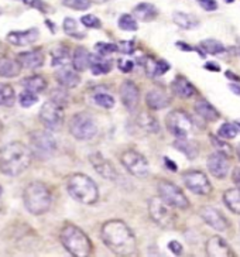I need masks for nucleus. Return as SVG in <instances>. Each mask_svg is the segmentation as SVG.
Segmentation results:
<instances>
[{"instance_id": "nucleus-42", "label": "nucleus", "mask_w": 240, "mask_h": 257, "mask_svg": "<svg viewBox=\"0 0 240 257\" xmlns=\"http://www.w3.org/2000/svg\"><path fill=\"white\" fill-rule=\"evenodd\" d=\"M209 140L210 143L213 144V147H215L218 152L223 153L226 155H230V154H232V150H233V149H232L227 143L223 141V138H221L219 136H215V135H210Z\"/></svg>"}, {"instance_id": "nucleus-47", "label": "nucleus", "mask_w": 240, "mask_h": 257, "mask_svg": "<svg viewBox=\"0 0 240 257\" xmlns=\"http://www.w3.org/2000/svg\"><path fill=\"white\" fill-rule=\"evenodd\" d=\"M51 101L55 102L57 105L64 107V106L67 105V102H68V93L64 91V89H54L52 93H51Z\"/></svg>"}, {"instance_id": "nucleus-64", "label": "nucleus", "mask_w": 240, "mask_h": 257, "mask_svg": "<svg viewBox=\"0 0 240 257\" xmlns=\"http://www.w3.org/2000/svg\"><path fill=\"white\" fill-rule=\"evenodd\" d=\"M1 13H3V10H1V9H0V15H1Z\"/></svg>"}, {"instance_id": "nucleus-45", "label": "nucleus", "mask_w": 240, "mask_h": 257, "mask_svg": "<svg viewBox=\"0 0 240 257\" xmlns=\"http://www.w3.org/2000/svg\"><path fill=\"white\" fill-rule=\"evenodd\" d=\"M81 23H82V26H85L88 29H101V26H102L101 20L93 15L82 16L81 17Z\"/></svg>"}, {"instance_id": "nucleus-26", "label": "nucleus", "mask_w": 240, "mask_h": 257, "mask_svg": "<svg viewBox=\"0 0 240 257\" xmlns=\"http://www.w3.org/2000/svg\"><path fill=\"white\" fill-rule=\"evenodd\" d=\"M21 72V65L18 60H13L9 57L0 58V76L3 78H16Z\"/></svg>"}, {"instance_id": "nucleus-30", "label": "nucleus", "mask_w": 240, "mask_h": 257, "mask_svg": "<svg viewBox=\"0 0 240 257\" xmlns=\"http://www.w3.org/2000/svg\"><path fill=\"white\" fill-rule=\"evenodd\" d=\"M172 20L182 30H194L199 26V20L196 18L195 16L184 13V12H175L172 15Z\"/></svg>"}, {"instance_id": "nucleus-62", "label": "nucleus", "mask_w": 240, "mask_h": 257, "mask_svg": "<svg viewBox=\"0 0 240 257\" xmlns=\"http://www.w3.org/2000/svg\"><path fill=\"white\" fill-rule=\"evenodd\" d=\"M1 130H3V124H1V121H0V133H1Z\"/></svg>"}, {"instance_id": "nucleus-32", "label": "nucleus", "mask_w": 240, "mask_h": 257, "mask_svg": "<svg viewBox=\"0 0 240 257\" xmlns=\"http://www.w3.org/2000/svg\"><path fill=\"white\" fill-rule=\"evenodd\" d=\"M136 126L146 132V133H158L160 132V124L153 116L147 113H141L137 119H136Z\"/></svg>"}, {"instance_id": "nucleus-2", "label": "nucleus", "mask_w": 240, "mask_h": 257, "mask_svg": "<svg viewBox=\"0 0 240 257\" xmlns=\"http://www.w3.org/2000/svg\"><path fill=\"white\" fill-rule=\"evenodd\" d=\"M33 161L31 150L20 141H13L0 149V171L4 175L17 177L24 172Z\"/></svg>"}, {"instance_id": "nucleus-51", "label": "nucleus", "mask_w": 240, "mask_h": 257, "mask_svg": "<svg viewBox=\"0 0 240 257\" xmlns=\"http://www.w3.org/2000/svg\"><path fill=\"white\" fill-rule=\"evenodd\" d=\"M23 1H24V4L30 6L33 9L38 10V12H45L47 10V6H45L43 0H23Z\"/></svg>"}, {"instance_id": "nucleus-61", "label": "nucleus", "mask_w": 240, "mask_h": 257, "mask_svg": "<svg viewBox=\"0 0 240 257\" xmlns=\"http://www.w3.org/2000/svg\"><path fill=\"white\" fill-rule=\"evenodd\" d=\"M236 153H238V157H239V160H240V146L238 147V150H236Z\"/></svg>"}, {"instance_id": "nucleus-29", "label": "nucleus", "mask_w": 240, "mask_h": 257, "mask_svg": "<svg viewBox=\"0 0 240 257\" xmlns=\"http://www.w3.org/2000/svg\"><path fill=\"white\" fill-rule=\"evenodd\" d=\"M89 62L90 54L88 52V50L84 47H78L72 55V68L78 72H82L89 68Z\"/></svg>"}, {"instance_id": "nucleus-1", "label": "nucleus", "mask_w": 240, "mask_h": 257, "mask_svg": "<svg viewBox=\"0 0 240 257\" xmlns=\"http://www.w3.org/2000/svg\"><path fill=\"white\" fill-rule=\"evenodd\" d=\"M101 236L107 249L118 256H132L137 250V242L132 229L121 221H107L102 226Z\"/></svg>"}, {"instance_id": "nucleus-50", "label": "nucleus", "mask_w": 240, "mask_h": 257, "mask_svg": "<svg viewBox=\"0 0 240 257\" xmlns=\"http://www.w3.org/2000/svg\"><path fill=\"white\" fill-rule=\"evenodd\" d=\"M118 68H119L121 72H132L133 68H135V62L130 60H119L118 61Z\"/></svg>"}, {"instance_id": "nucleus-15", "label": "nucleus", "mask_w": 240, "mask_h": 257, "mask_svg": "<svg viewBox=\"0 0 240 257\" xmlns=\"http://www.w3.org/2000/svg\"><path fill=\"white\" fill-rule=\"evenodd\" d=\"M199 215L206 225H209L212 229H215L218 232H226L229 227V222L225 218V215L213 206H209V205L202 206L199 211Z\"/></svg>"}, {"instance_id": "nucleus-4", "label": "nucleus", "mask_w": 240, "mask_h": 257, "mask_svg": "<svg viewBox=\"0 0 240 257\" xmlns=\"http://www.w3.org/2000/svg\"><path fill=\"white\" fill-rule=\"evenodd\" d=\"M60 240L65 250L75 257H86L92 255V242L88 235L78 226L67 225L62 227Z\"/></svg>"}, {"instance_id": "nucleus-57", "label": "nucleus", "mask_w": 240, "mask_h": 257, "mask_svg": "<svg viewBox=\"0 0 240 257\" xmlns=\"http://www.w3.org/2000/svg\"><path fill=\"white\" fill-rule=\"evenodd\" d=\"M225 75H226V78H227V79H230L232 82H233V81H235V82H240V76L236 75V74H233V72H232V71H229V69L226 71Z\"/></svg>"}, {"instance_id": "nucleus-3", "label": "nucleus", "mask_w": 240, "mask_h": 257, "mask_svg": "<svg viewBox=\"0 0 240 257\" xmlns=\"http://www.w3.org/2000/svg\"><path fill=\"white\" fill-rule=\"evenodd\" d=\"M67 189L69 195L84 205H93L99 199V191L95 181L81 172L72 174L67 181Z\"/></svg>"}, {"instance_id": "nucleus-33", "label": "nucleus", "mask_w": 240, "mask_h": 257, "mask_svg": "<svg viewBox=\"0 0 240 257\" xmlns=\"http://www.w3.org/2000/svg\"><path fill=\"white\" fill-rule=\"evenodd\" d=\"M21 85H23L24 89H27V91L38 93V92H43L45 88H47V79L41 75H31L24 78V79L21 81Z\"/></svg>"}, {"instance_id": "nucleus-25", "label": "nucleus", "mask_w": 240, "mask_h": 257, "mask_svg": "<svg viewBox=\"0 0 240 257\" xmlns=\"http://www.w3.org/2000/svg\"><path fill=\"white\" fill-rule=\"evenodd\" d=\"M158 16V10L154 4L151 3H138L133 9V17L140 21H151Z\"/></svg>"}, {"instance_id": "nucleus-44", "label": "nucleus", "mask_w": 240, "mask_h": 257, "mask_svg": "<svg viewBox=\"0 0 240 257\" xmlns=\"http://www.w3.org/2000/svg\"><path fill=\"white\" fill-rule=\"evenodd\" d=\"M18 102L23 107H31L33 105H35L38 102V96L34 93V92L26 91L20 93V98H18Z\"/></svg>"}, {"instance_id": "nucleus-41", "label": "nucleus", "mask_w": 240, "mask_h": 257, "mask_svg": "<svg viewBox=\"0 0 240 257\" xmlns=\"http://www.w3.org/2000/svg\"><path fill=\"white\" fill-rule=\"evenodd\" d=\"M120 30L123 31H136L138 29L137 26V20L132 15H121L119 21H118Z\"/></svg>"}, {"instance_id": "nucleus-7", "label": "nucleus", "mask_w": 240, "mask_h": 257, "mask_svg": "<svg viewBox=\"0 0 240 257\" xmlns=\"http://www.w3.org/2000/svg\"><path fill=\"white\" fill-rule=\"evenodd\" d=\"M68 130L76 140H90L96 136L98 126L88 113H76L69 120Z\"/></svg>"}, {"instance_id": "nucleus-49", "label": "nucleus", "mask_w": 240, "mask_h": 257, "mask_svg": "<svg viewBox=\"0 0 240 257\" xmlns=\"http://www.w3.org/2000/svg\"><path fill=\"white\" fill-rule=\"evenodd\" d=\"M198 3H199V6L204 9V10H206V12H215V10H218V1L216 0H198Z\"/></svg>"}, {"instance_id": "nucleus-19", "label": "nucleus", "mask_w": 240, "mask_h": 257, "mask_svg": "<svg viewBox=\"0 0 240 257\" xmlns=\"http://www.w3.org/2000/svg\"><path fill=\"white\" fill-rule=\"evenodd\" d=\"M206 255L212 257H230L235 253L223 238L213 236L206 242Z\"/></svg>"}, {"instance_id": "nucleus-28", "label": "nucleus", "mask_w": 240, "mask_h": 257, "mask_svg": "<svg viewBox=\"0 0 240 257\" xmlns=\"http://www.w3.org/2000/svg\"><path fill=\"white\" fill-rule=\"evenodd\" d=\"M144 67H146V72L147 75L151 78H157V76L164 75L165 72L170 71V64L165 60H158L154 61L151 58H146L144 61Z\"/></svg>"}, {"instance_id": "nucleus-46", "label": "nucleus", "mask_w": 240, "mask_h": 257, "mask_svg": "<svg viewBox=\"0 0 240 257\" xmlns=\"http://www.w3.org/2000/svg\"><path fill=\"white\" fill-rule=\"evenodd\" d=\"M96 51H98V54L99 55H110V54H113V52H116L118 51V46L116 44H110V43H98L96 46Z\"/></svg>"}, {"instance_id": "nucleus-54", "label": "nucleus", "mask_w": 240, "mask_h": 257, "mask_svg": "<svg viewBox=\"0 0 240 257\" xmlns=\"http://www.w3.org/2000/svg\"><path fill=\"white\" fill-rule=\"evenodd\" d=\"M204 68L205 69H208V71H212V72H219L221 71V67L218 65V64H215V62H206L205 65H204Z\"/></svg>"}, {"instance_id": "nucleus-27", "label": "nucleus", "mask_w": 240, "mask_h": 257, "mask_svg": "<svg viewBox=\"0 0 240 257\" xmlns=\"http://www.w3.org/2000/svg\"><path fill=\"white\" fill-rule=\"evenodd\" d=\"M90 72L93 75H106L110 72L112 69V62L109 60H105L103 55H90V62H89Z\"/></svg>"}, {"instance_id": "nucleus-40", "label": "nucleus", "mask_w": 240, "mask_h": 257, "mask_svg": "<svg viewBox=\"0 0 240 257\" xmlns=\"http://www.w3.org/2000/svg\"><path fill=\"white\" fill-rule=\"evenodd\" d=\"M238 133H239V127L235 123H223L218 130V136L223 140H232L238 136Z\"/></svg>"}, {"instance_id": "nucleus-52", "label": "nucleus", "mask_w": 240, "mask_h": 257, "mask_svg": "<svg viewBox=\"0 0 240 257\" xmlns=\"http://www.w3.org/2000/svg\"><path fill=\"white\" fill-rule=\"evenodd\" d=\"M168 249L172 252V255H175V256H181L182 255V252H184V247H182V244L180 242H177V240H171V242L168 243Z\"/></svg>"}, {"instance_id": "nucleus-43", "label": "nucleus", "mask_w": 240, "mask_h": 257, "mask_svg": "<svg viewBox=\"0 0 240 257\" xmlns=\"http://www.w3.org/2000/svg\"><path fill=\"white\" fill-rule=\"evenodd\" d=\"M65 7H69L72 10H88L90 7V0H61Z\"/></svg>"}, {"instance_id": "nucleus-24", "label": "nucleus", "mask_w": 240, "mask_h": 257, "mask_svg": "<svg viewBox=\"0 0 240 257\" xmlns=\"http://www.w3.org/2000/svg\"><path fill=\"white\" fill-rule=\"evenodd\" d=\"M195 112L201 119H204V120L206 121H216L221 118L219 110L212 105L210 102H208L206 99H199V101H196Z\"/></svg>"}, {"instance_id": "nucleus-59", "label": "nucleus", "mask_w": 240, "mask_h": 257, "mask_svg": "<svg viewBox=\"0 0 240 257\" xmlns=\"http://www.w3.org/2000/svg\"><path fill=\"white\" fill-rule=\"evenodd\" d=\"M1 195H3V191H1V188H0V211H1Z\"/></svg>"}, {"instance_id": "nucleus-37", "label": "nucleus", "mask_w": 240, "mask_h": 257, "mask_svg": "<svg viewBox=\"0 0 240 257\" xmlns=\"http://www.w3.org/2000/svg\"><path fill=\"white\" fill-rule=\"evenodd\" d=\"M92 101L95 105H98L99 107H103V109H112L115 107V98L106 92H95L92 95Z\"/></svg>"}, {"instance_id": "nucleus-21", "label": "nucleus", "mask_w": 240, "mask_h": 257, "mask_svg": "<svg viewBox=\"0 0 240 257\" xmlns=\"http://www.w3.org/2000/svg\"><path fill=\"white\" fill-rule=\"evenodd\" d=\"M146 103L153 110H161L171 103V98L170 95L161 89V88H154L150 89L146 95Z\"/></svg>"}, {"instance_id": "nucleus-63", "label": "nucleus", "mask_w": 240, "mask_h": 257, "mask_svg": "<svg viewBox=\"0 0 240 257\" xmlns=\"http://www.w3.org/2000/svg\"><path fill=\"white\" fill-rule=\"evenodd\" d=\"M226 3H233V1H235V0H225Z\"/></svg>"}, {"instance_id": "nucleus-60", "label": "nucleus", "mask_w": 240, "mask_h": 257, "mask_svg": "<svg viewBox=\"0 0 240 257\" xmlns=\"http://www.w3.org/2000/svg\"><path fill=\"white\" fill-rule=\"evenodd\" d=\"M235 124H236L238 127H240V119H238V120H235Z\"/></svg>"}, {"instance_id": "nucleus-35", "label": "nucleus", "mask_w": 240, "mask_h": 257, "mask_svg": "<svg viewBox=\"0 0 240 257\" xmlns=\"http://www.w3.org/2000/svg\"><path fill=\"white\" fill-rule=\"evenodd\" d=\"M16 102V92L13 86L0 82V106L12 107Z\"/></svg>"}, {"instance_id": "nucleus-48", "label": "nucleus", "mask_w": 240, "mask_h": 257, "mask_svg": "<svg viewBox=\"0 0 240 257\" xmlns=\"http://www.w3.org/2000/svg\"><path fill=\"white\" fill-rule=\"evenodd\" d=\"M135 48V41H120L118 44V50L123 54H133Z\"/></svg>"}, {"instance_id": "nucleus-5", "label": "nucleus", "mask_w": 240, "mask_h": 257, "mask_svg": "<svg viewBox=\"0 0 240 257\" xmlns=\"http://www.w3.org/2000/svg\"><path fill=\"white\" fill-rule=\"evenodd\" d=\"M23 201L31 215H44L51 206V192L43 182H31L23 192Z\"/></svg>"}, {"instance_id": "nucleus-53", "label": "nucleus", "mask_w": 240, "mask_h": 257, "mask_svg": "<svg viewBox=\"0 0 240 257\" xmlns=\"http://www.w3.org/2000/svg\"><path fill=\"white\" fill-rule=\"evenodd\" d=\"M232 180L235 182L236 188L240 191V167L233 168V172H232Z\"/></svg>"}, {"instance_id": "nucleus-17", "label": "nucleus", "mask_w": 240, "mask_h": 257, "mask_svg": "<svg viewBox=\"0 0 240 257\" xmlns=\"http://www.w3.org/2000/svg\"><path fill=\"white\" fill-rule=\"evenodd\" d=\"M89 160L92 167L95 168V171H96L101 177H103L106 180H112V181L118 177L116 168L113 167V164H112L109 160H106L102 154L93 153V154H90L89 155Z\"/></svg>"}, {"instance_id": "nucleus-16", "label": "nucleus", "mask_w": 240, "mask_h": 257, "mask_svg": "<svg viewBox=\"0 0 240 257\" xmlns=\"http://www.w3.org/2000/svg\"><path fill=\"white\" fill-rule=\"evenodd\" d=\"M120 98L124 107L129 112H135L138 106V101H140V93H138V88L135 82L132 81H124L120 85Z\"/></svg>"}, {"instance_id": "nucleus-38", "label": "nucleus", "mask_w": 240, "mask_h": 257, "mask_svg": "<svg viewBox=\"0 0 240 257\" xmlns=\"http://www.w3.org/2000/svg\"><path fill=\"white\" fill-rule=\"evenodd\" d=\"M62 27H64L65 34H68L69 37H74V38H85V33H82V31L79 30L78 23H76L74 18H71V17H67V18L64 20Z\"/></svg>"}, {"instance_id": "nucleus-12", "label": "nucleus", "mask_w": 240, "mask_h": 257, "mask_svg": "<svg viewBox=\"0 0 240 257\" xmlns=\"http://www.w3.org/2000/svg\"><path fill=\"white\" fill-rule=\"evenodd\" d=\"M40 121L47 130H58L64 123V110L62 106L57 105L51 99L45 102L40 109Z\"/></svg>"}, {"instance_id": "nucleus-18", "label": "nucleus", "mask_w": 240, "mask_h": 257, "mask_svg": "<svg viewBox=\"0 0 240 257\" xmlns=\"http://www.w3.org/2000/svg\"><path fill=\"white\" fill-rule=\"evenodd\" d=\"M38 29H29L24 31H12L7 34V41L16 47H27L38 40Z\"/></svg>"}, {"instance_id": "nucleus-10", "label": "nucleus", "mask_w": 240, "mask_h": 257, "mask_svg": "<svg viewBox=\"0 0 240 257\" xmlns=\"http://www.w3.org/2000/svg\"><path fill=\"white\" fill-rule=\"evenodd\" d=\"M149 212H150L151 219L158 225V226L170 229L175 223V215L171 211V206L167 205L161 198H151L149 202Z\"/></svg>"}, {"instance_id": "nucleus-23", "label": "nucleus", "mask_w": 240, "mask_h": 257, "mask_svg": "<svg viewBox=\"0 0 240 257\" xmlns=\"http://www.w3.org/2000/svg\"><path fill=\"white\" fill-rule=\"evenodd\" d=\"M171 89H172V92H174L177 96H180L182 99H189V98H192L196 93L195 86H194L187 78H184V76H177V78L172 81Z\"/></svg>"}, {"instance_id": "nucleus-14", "label": "nucleus", "mask_w": 240, "mask_h": 257, "mask_svg": "<svg viewBox=\"0 0 240 257\" xmlns=\"http://www.w3.org/2000/svg\"><path fill=\"white\" fill-rule=\"evenodd\" d=\"M206 167L209 170V172L218 180H223L227 177L229 170H230V163L227 155L221 152L213 153L208 157Z\"/></svg>"}, {"instance_id": "nucleus-58", "label": "nucleus", "mask_w": 240, "mask_h": 257, "mask_svg": "<svg viewBox=\"0 0 240 257\" xmlns=\"http://www.w3.org/2000/svg\"><path fill=\"white\" fill-rule=\"evenodd\" d=\"M229 89L233 92L235 95L240 96V84H238V82H235V84H229Z\"/></svg>"}, {"instance_id": "nucleus-13", "label": "nucleus", "mask_w": 240, "mask_h": 257, "mask_svg": "<svg viewBox=\"0 0 240 257\" xmlns=\"http://www.w3.org/2000/svg\"><path fill=\"white\" fill-rule=\"evenodd\" d=\"M182 181L185 184V187L196 195L206 197L212 192V184H210L209 178L206 177V174H204L202 171L192 170V171L184 172Z\"/></svg>"}, {"instance_id": "nucleus-11", "label": "nucleus", "mask_w": 240, "mask_h": 257, "mask_svg": "<svg viewBox=\"0 0 240 257\" xmlns=\"http://www.w3.org/2000/svg\"><path fill=\"white\" fill-rule=\"evenodd\" d=\"M120 161L132 175L138 177V178H143V177L149 175V172H150V166H149L147 158L136 150H126L121 154Z\"/></svg>"}, {"instance_id": "nucleus-36", "label": "nucleus", "mask_w": 240, "mask_h": 257, "mask_svg": "<svg viewBox=\"0 0 240 257\" xmlns=\"http://www.w3.org/2000/svg\"><path fill=\"white\" fill-rule=\"evenodd\" d=\"M201 50L206 54H210V55H219L222 52H225L226 48L225 46L218 41V40H204L201 41Z\"/></svg>"}, {"instance_id": "nucleus-31", "label": "nucleus", "mask_w": 240, "mask_h": 257, "mask_svg": "<svg viewBox=\"0 0 240 257\" xmlns=\"http://www.w3.org/2000/svg\"><path fill=\"white\" fill-rule=\"evenodd\" d=\"M174 147L178 152L182 153L184 155H187L189 160H194L196 155H198V152H199L195 141L189 140L188 137H185V138H177L174 141Z\"/></svg>"}, {"instance_id": "nucleus-6", "label": "nucleus", "mask_w": 240, "mask_h": 257, "mask_svg": "<svg viewBox=\"0 0 240 257\" xmlns=\"http://www.w3.org/2000/svg\"><path fill=\"white\" fill-rule=\"evenodd\" d=\"M165 124L168 132L175 136V138H185L194 130L195 120L184 110H172L171 113H168Z\"/></svg>"}, {"instance_id": "nucleus-39", "label": "nucleus", "mask_w": 240, "mask_h": 257, "mask_svg": "<svg viewBox=\"0 0 240 257\" xmlns=\"http://www.w3.org/2000/svg\"><path fill=\"white\" fill-rule=\"evenodd\" d=\"M69 62V51L65 47H57L52 51V65L64 67Z\"/></svg>"}, {"instance_id": "nucleus-55", "label": "nucleus", "mask_w": 240, "mask_h": 257, "mask_svg": "<svg viewBox=\"0 0 240 257\" xmlns=\"http://www.w3.org/2000/svg\"><path fill=\"white\" fill-rule=\"evenodd\" d=\"M175 46L178 47L180 50H182V51H188V52H191V51H196V52H198V48H194L192 46H189V44H185V43H182V41H178Z\"/></svg>"}, {"instance_id": "nucleus-9", "label": "nucleus", "mask_w": 240, "mask_h": 257, "mask_svg": "<svg viewBox=\"0 0 240 257\" xmlns=\"http://www.w3.org/2000/svg\"><path fill=\"white\" fill-rule=\"evenodd\" d=\"M31 153L40 158H48L57 150V143L52 135L45 130H37L30 136Z\"/></svg>"}, {"instance_id": "nucleus-20", "label": "nucleus", "mask_w": 240, "mask_h": 257, "mask_svg": "<svg viewBox=\"0 0 240 257\" xmlns=\"http://www.w3.org/2000/svg\"><path fill=\"white\" fill-rule=\"evenodd\" d=\"M55 79L64 88H75L81 82V75L78 74L76 69L64 65V67H58V69L55 71Z\"/></svg>"}, {"instance_id": "nucleus-8", "label": "nucleus", "mask_w": 240, "mask_h": 257, "mask_svg": "<svg viewBox=\"0 0 240 257\" xmlns=\"http://www.w3.org/2000/svg\"><path fill=\"white\" fill-rule=\"evenodd\" d=\"M158 195L164 201L167 205L171 208H180V209H187L189 206V201L185 197L180 187L170 181L158 182Z\"/></svg>"}, {"instance_id": "nucleus-34", "label": "nucleus", "mask_w": 240, "mask_h": 257, "mask_svg": "<svg viewBox=\"0 0 240 257\" xmlns=\"http://www.w3.org/2000/svg\"><path fill=\"white\" fill-rule=\"evenodd\" d=\"M223 202L233 213L240 215V191L238 188L227 189L223 194Z\"/></svg>"}, {"instance_id": "nucleus-56", "label": "nucleus", "mask_w": 240, "mask_h": 257, "mask_svg": "<svg viewBox=\"0 0 240 257\" xmlns=\"http://www.w3.org/2000/svg\"><path fill=\"white\" fill-rule=\"evenodd\" d=\"M164 163H165V166H167V168H168V170H171V171H177V170H178L177 164H175L172 160H170L168 157H164Z\"/></svg>"}, {"instance_id": "nucleus-22", "label": "nucleus", "mask_w": 240, "mask_h": 257, "mask_svg": "<svg viewBox=\"0 0 240 257\" xmlns=\"http://www.w3.org/2000/svg\"><path fill=\"white\" fill-rule=\"evenodd\" d=\"M44 52L40 50L21 52L18 55V62H20L21 68H26V69H37L44 65Z\"/></svg>"}]
</instances>
